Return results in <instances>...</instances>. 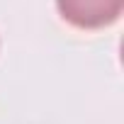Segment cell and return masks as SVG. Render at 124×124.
Here are the masks:
<instances>
[{
	"label": "cell",
	"instance_id": "obj_1",
	"mask_svg": "<svg viewBox=\"0 0 124 124\" xmlns=\"http://www.w3.org/2000/svg\"><path fill=\"white\" fill-rule=\"evenodd\" d=\"M58 12L78 29H100L119 20L124 0H56Z\"/></svg>",
	"mask_w": 124,
	"mask_h": 124
}]
</instances>
